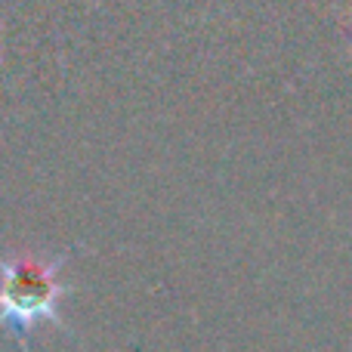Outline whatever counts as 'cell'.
Listing matches in <instances>:
<instances>
[{
    "mask_svg": "<svg viewBox=\"0 0 352 352\" xmlns=\"http://www.w3.org/2000/svg\"><path fill=\"white\" fill-rule=\"evenodd\" d=\"M65 254L56 256H0V328H6L22 352L41 324H62V300L72 287L62 281Z\"/></svg>",
    "mask_w": 352,
    "mask_h": 352,
    "instance_id": "obj_1",
    "label": "cell"
}]
</instances>
